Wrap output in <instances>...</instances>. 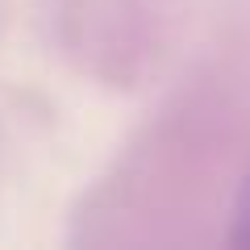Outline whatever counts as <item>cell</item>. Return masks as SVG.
I'll return each instance as SVG.
<instances>
[{
	"label": "cell",
	"instance_id": "6da1fadb",
	"mask_svg": "<svg viewBox=\"0 0 250 250\" xmlns=\"http://www.w3.org/2000/svg\"><path fill=\"white\" fill-rule=\"evenodd\" d=\"M229 242L233 246H250V167L242 175L238 200H233V225H229Z\"/></svg>",
	"mask_w": 250,
	"mask_h": 250
}]
</instances>
